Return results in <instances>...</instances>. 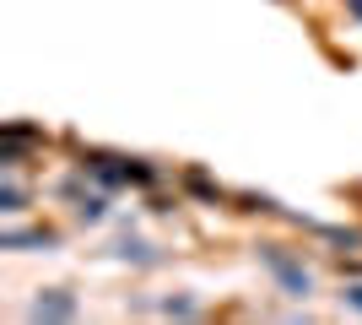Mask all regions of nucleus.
I'll return each instance as SVG.
<instances>
[{"label": "nucleus", "mask_w": 362, "mask_h": 325, "mask_svg": "<svg viewBox=\"0 0 362 325\" xmlns=\"http://www.w3.org/2000/svg\"><path fill=\"white\" fill-rule=\"evenodd\" d=\"M259 261H265L276 277H281V287H287L292 298H308V293H314V277H308V266H303L298 255H281V244H265V249H259Z\"/></svg>", "instance_id": "f257e3e1"}, {"label": "nucleus", "mask_w": 362, "mask_h": 325, "mask_svg": "<svg viewBox=\"0 0 362 325\" xmlns=\"http://www.w3.org/2000/svg\"><path fill=\"white\" fill-rule=\"evenodd\" d=\"M33 314H49V320H65V314H76V304H71V298H38V304H33Z\"/></svg>", "instance_id": "f03ea898"}, {"label": "nucleus", "mask_w": 362, "mask_h": 325, "mask_svg": "<svg viewBox=\"0 0 362 325\" xmlns=\"http://www.w3.org/2000/svg\"><path fill=\"white\" fill-rule=\"evenodd\" d=\"M341 298H346V304H357V309H362V287H346V293H341Z\"/></svg>", "instance_id": "7ed1b4c3"}, {"label": "nucleus", "mask_w": 362, "mask_h": 325, "mask_svg": "<svg viewBox=\"0 0 362 325\" xmlns=\"http://www.w3.org/2000/svg\"><path fill=\"white\" fill-rule=\"evenodd\" d=\"M346 11H351V16H357V22H362V0H346Z\"/></svg>", "instance_id": "20e7f679"}]
</instances>
